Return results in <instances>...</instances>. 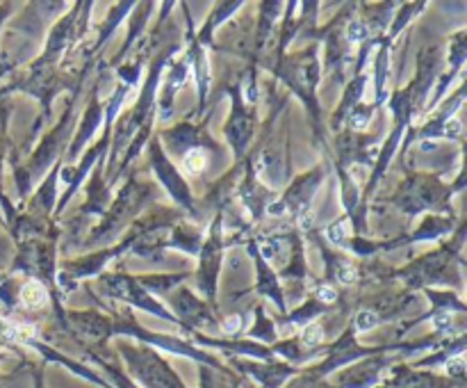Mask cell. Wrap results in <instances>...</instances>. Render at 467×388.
Returning <instances> with one entry per match:
<instances>
[{
	"mask_svg": "<svg viewBox=\"0 0 467 388\" xmlns=\"http://www.w3.org/2000/svg\"><path fill=\"white\" fill-rule=\"evenodd\" d=\"M21 299H23V304L30 306V309H36V306L46 304L48 295H46V288L41 286V283L30 281V283H26V286H23Z\"/></svg>",
	"mask_w": 467,
	"mask_h": 388,
	"instance_id": "cell-1",
	"label": "cell"
},
{
	"mask_svg": "<svg viewBox=\"0 0 467 388\" xmlns=\"http://www.w3.org/2000/svg\"><path fill=\"white\" fill-rule=\"evenodd\" d=\"M205 167V155L201 153V151H190V153L185 155V169L192 173H199L203 172Z\"/></svg>",
	"mask_w": 467,
	"mask_h": 388,
	"instance_id": "cell-2",
	"label": "cell"
},
{
	"mask_svg": "<svg viewBox=\"0 0 467 388\" xmlns=\"http://www.w3.org/2000/svg\"><path fill=\"white\" fill-rule=\"evenodd\" d=\"M372 327H377V313L363 310V313L358 315V320H356V329H358V331H369Z\"/></svg>",
	"mask_w": 467,
	"mask_h": 388,
	"instance_id": "cell-3",
	"label": "cell"
},
{
	"mask_svg": "<svg viewBox=\"0 0 467 388\" xmlns=\"http://www.w3.org/2000/svg\"><path fill=\"white\" fill-rule=\"evenodd\" d=\"M324 338V331L319 324H310V327L304 329V342H308V345H317V342H322Z\"/></svg>",
	"mask_w": 467,
	"mask_h": 388,
	"instance_id": "cell-4",
	"label": "cell"
},
{
	"mask_svg": "<svg viewBox=\"0 0 467 388\" xmlns=\"http://www.w3.org/2000/svg\"><path fill=\"white\" fill-rule=\"evenodd\" d=\"M447 372L454 374V377H463V372H465L463 356H454V359L447 361Z\"/></svg>",
	"mask_w": 467,
	"mask_h": 388,
	"instance_id": "cell-5",
	"label": "cell"
},
{
	"mask_svg": "<svg viewBox=\"0 0 467 388\" xmlns=\"http://www.w3.org/2000/svg\"><path fill=\"white\" fill-rule=\"evenodd\" d=\"M328 237H331L333 242H337V245H340L342 237H345V228H342L340 224H336V226L328 228Z\"/></svg>",
	"mask_w": 467,
	"mask_h": 388,
	"instance_id": "cell-6",
	"label": "cell"
},
{
	"mask_svg": "<svg viewBox=\"0 0 467 388\" xmlns=\"http://www.w3.org/2000/svg\"><path fill=\"white\" fill-rule=\"evenodd\" d=\"M337 277H340V281L351 283L356 278V269L354 267H345V269H340V272H337Z\"/></svg>",
	"mask_w": 467,
	"mask_h": 388,
	"instance_id": "cell-7",
	"label": "cell"
},
{
	"mask_svg": "<svg viewBox=\"0 0 467 388\" xmlns=\"http://www.w3.org/2000/svg\"><path fill=\"white\" fill-rule=\"evenodd\" d=\"M365 37V27L363 26H351L349 27V39L351 41H360Z\"/></svg>",
	"mask_w": 467,
	"mask_h": 388,
	"instance_id": "cell-8",
	"label": "cell"
},
{
	"mask_svg": "<svg viewBox=\"0 0 467 388\" xmlns=\"http://www.w3.org/2000/svg\"><path fill=\"white\" fill-rule=\"evenodd\" d=\"M223 329H226L228 333H235L237 329H240V318H231V320H226V324H223Z\"/></svg>",
	"mask_w": 467,
	"mask_h": 388,
	"instance_id": "cell-9",
	"label": "cell"
},
{
	"mask_svg": "<svg viewBox=\"0 0 467 388\" xmlns=\"http://www.w3.org/2000/svg\"><path fill=\"white\" fill-rule=\"evenodd\" d=\"M319 297H322L324 301H333L336 299V290H333V288H322V290H319Z\"/></svg>",
	"mask_w": 467,
	"mask_h": 388,
	"instance_id": "cell-10",
	"label": "cell"
},
{
	"mask_svg": "<svg viewBox=\"0 0 467 388\" xmlns=\"http://www.w3.org/2000/svg\"><path fill=\"white\" fill-rule=\"evenodd\" d=\"M447 131H450L451 135H456V132L461 131V123H459V121H451V123H450V128H447Z\"/></svg>",
	"mask_w": 467,
	"mask_h": 388,
	"instance_id": "cell-11",
	"label": "cell"
},
{
	"mask_svg": "<svg viewBox=\"0 0 467 388\" xmlns=\"http://www.w3.org/2000/svg\"><path fill=\"white\" fill-rule=\"evenodd\" d=\"M36 388H44V382H41V374L36 377Z\"/></svg>",
	"mask_w": 467,
	"mask_h": 388,
	"instance_id": "cell-12",
	"label": "cell"
}]
</instances>
